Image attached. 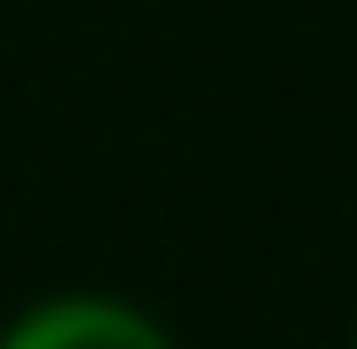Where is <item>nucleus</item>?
<instances>
[{
  "label": "nucleus",
  "instance_id": "nucleus-1",
  "mask_svg": "<svg viewBox=\"0 0 357 349\" xmlns=\"http://www.w3.org/2000/svg\"><path fill=\"white\" fill-rule=\"evenodd\" d=\"M8 349H167V341L119 302H56V310L16 325Z\"/></svg>",
  "mask_w": 357,
  "mask_h": 349
}]
</instances>
